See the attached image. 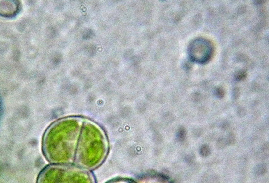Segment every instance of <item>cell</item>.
Listing matches in <instances>:
<instances>
[{
    "label": "cell",
    "instance_id": "1",
    "mask_svg": "<svg viewBox=\"0 0 269 183\" xmlns=\"http://www.w3.org/2000/svg\"><path fill=\"white\" fill-rule=\"evenodd\" d=\"M42 148L45 158L53 164L90 169L102 163L108 144L105 133L98 125L72 116L59 119L47 128Z\"/></svg>",
    "mask_w": 269,
    "mask_h": 183
},
{
    "label": "cell",
    "instance_id": "2",
    "mask_svg": "<svg viewBox=\"0 0 269 183\" xmlns=\"http://www.w3.org/2000/svg\"><path fill=\"white\" fill-rule=\"evenodd\" d=\"M37 183H95L91 173L79 167L61 164L47 166L41 172Z\"/></svg>",
    "mask_w": 269,
    "mask_h": 183
},
{
    "label": "cell",
    "instance_id": "3",
    "mask_svg": "<svg viewBox=\"0 0 269 183\" xmlns=\"http://www.w3.org/2000/svg\"><path fill=\"white\" fill-rule=\"evenodd\" d=\"M189 51L193 61L197 63H204L211 57L212 48L207 41L197 39L192 43Z\"/></svg>",
    "mask_w": 269,
    "mask_h": 183
},
{
    "label": "cell",
    "instance_id": "4",
    "mask_svg": "<svg viewBox=\"0 0 269 183\" xmlns=\"http://www.w3.org/2000/svg\"><path fill=\"white\" fill-rule=\"evenodd\" d=\"M125 183V182H120L119 183V182H112V183Z\"/></svg>",
    "mask_w": 269,
    "mask_h": 183
}]
</instances>
